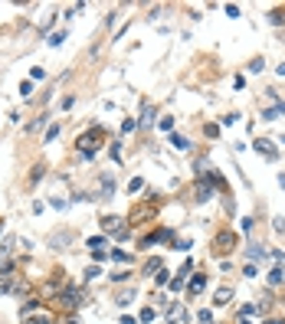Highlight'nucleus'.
I'll list each match as a JSON object with an SVG mask.
<instances>
[{"instance_id":"33","label":"nucleus","mask_w":285,"mask_h":324,"mask_svg":"<svg viewBox=\"0 0 285 324\" xmlns=\"http://www.w3.org/2000/svg\"><path fill=\"white\" fill-rule=\"evenodd\" d=\"M171 285V292H180V288H184V278H174V282H167Z\"/></svg>"},{"instance_id":"13","label":"nucleus","mask_w":285,"mask_h":324,"mask_svg":"<svg viewBox=\"0 0 285 324\" xmlns=\"http://www.w3.org/2000/svg\"><path fill=\"white\" fill-rule=\"evenodd\" d=\"M63 40H66V33H63V30H56V33H49V46H63Z\"/></svg>"},{"instance_id":"21","label":"nucleus","mask_w":285,"mask_h":324,"mask_svg":"<svg viewBox=\"0 0 285 324\" xmlns=\"http://www.w3.org/2000/svg\"><path fill=\"white\" fill-rule=\"evenodd\" d=\"M269 20H272V23H285V10H282V7H279V10H272Z\"/></svg>"},{"instance_id":"6","label":"nucleus","mask_w":285,"mask_h":324,"mask_svg":"<svg viewBox=\"0 0 285 324\" xmlns=\"http://www.w3.org/2000/svg\"><path fill=\"white\" fill-rule=\"evenodd\" d=\"M213 246H217V256H226L233 246H236V236L233 232H220L217 239H213Z\"/></svg>"},{"instance_id":"22","label":"nucleus","mask_w":285,"mask_h":324,"mask_svg":"<svg viewBox=\"0 0 285 324\" xmlns=\"http://www.w3.org/2000/svg\"><path fill=\"white\" fill-rule=\"evenodd\" d=\"M262 69H266V59H253L249 62V72H262Z\"/></svg>"},{"instance_id":"25","label":"nucleus","mask_w":285,"mask_h":324,"mask_svg":"<svg viewBox=\"0 0 285 324\" xmlns=\"http://www.w3.org/2000/svg\"><path fill=\"white\" fill-rule=\"evenodd\" d=\"M151 122H154V108L144 105V118H141V124H151Z\"/></svg>"},{"instance_id":"26","label":"nucleus","mask_w":285,"mask_h":324,"mask_svg":"<svg viewBox=\"0 0 285 324\" xmlns=\"http://www.w3.org/2000/svg\"><path fill=\"white\" fill-rule=\"evenodd\" d=\"M59 135V124H49V128H46V141H49V144H53V138Z\"/></svg>"},{"instance_id":"1","label":"nucleus","mask_w":285,"mask_h":324,"mask_svg":"<svg viewBox=\"0 0 285 324\" xmlns=\"http://www.w3.org/2000/svg\"><path fill=\"white\" fill-rule=\"evenodd\" d=\"M102 141H105V131H102V128L95 124V128H89V131H85V135H79V141H76V144H79L82 157L89 161V157H92V154H95V148H98Z\"/></svg>"},{"instance_id":"28","label":"nucleus","mask_w":285,"mask_h":324,"mask_svg":"<svg viewBox=\"0 0 285 324\" xmlns=\"http://www.w3.org/2000/svg\"><path fill=\"white\" fill-rule=\"evenodd\" d=\"M154 282H158V285H167L171 278H167V272H164V269H158V275H154Z\"/></svg>"},{"instance_id":"36","label":"nucleus","mask_w":285,"mask_h":324,"mask_svg":"<svg viewBox=\"0 0 285 324\" xmlns=\"http://www.w3.org/2000/svg\"><path fill=\"white\" fill-rule=\"evenodd\" d=\"M262 324H282V321H262Z\"/></svg>"},{"instance_id":"3","label":"nucleus","mask_w":285,"mask_h":324,"mask_svg":"<svg viewBox=\"0 0 285 324\" xmlns=\"http://www.w3.org/2000/svg\"><path fill=\"white\" fill-rule=\"evenodd\" d=\"M102 232L115 236V239H125L128 236V219L125 216H102Z\"/></svg>"},{"instance_id":"2","label":"nucleus","mask_w":285,"mask_h":324,"mask_svg":"<svg viewBox=\"0 0 285 324\" xmlns=\"http://www.w3.org/2000/svg\"><path fill=\"white\" fill-rule=\"evenodd\" d=\"M20 314H23V324H53V314L46 308H40L36 301H27Z\"/></svg>"},{"instance_id":"31","label":"nucleus","mask_w":285,"mask_h":324,"mask_svg":"<svg viewBox=\"0 0 285 324\" xmlns=\"http://www.w3.org/2000/svg\"><path fill=\"white\" fill-rule=\"evenodd\" d=\"M135 128H138V122H135V118H128V122L122 124V131H135Z\"/></svg>"},{"instance_id":"20","label":"nucleus","mask_w":285,"mask_h":324,"mask_svg":"<svg viewBox=\"0 0 285 324\" xmlns=\"http://www.w3.org/2000/svg\"><path fill=\"white\" fill-rule=\"evenodd\" d=\"M131 298H135V288H131V292H122V295H118V305H131Z\"/></svg>"},{"instance_id":"27","label":"nucleus","mask_w":285,"mask_h":324,"mask_svg":"<svg viewBox=\"0 0 285 324\" xmlns=\"http://www.w3.org/2000/svg\"><path fill=\"white\" fill-rule=\"evenodd\" d=\"M89 246H92V249H102V246H105V236H92Z\"/></svg>"},{"instance_id":"18","label":"nucleus","mask_w":285,"mask_h":324,"mask_svg":"<svg viewBox=\"0 0 285 324\" xmlns=\"http://www.w3.org/2000/svg\"><path fill=\"white\" fill-rule=\"evenodd\" d=\"M154 318H158V311H154V308H144V311H141V321H144V324H151Z\"/></svg>"},{"instance_id":"17","label":"nucleus","mask_w":285,"mask_h":324,"mask_svg":"<svg viewBox=\"0 0 285 324\" xmlns=\"http://www.w3.org/2000/svg\"><path fill=\"white\" fill-rule=\"evenodd\" d=\"M158 269H161V259H148V265H144V272H148V275H154Z\"/></svg>"},{"instance_id":"14","label":"nucleus","mask_w":285,"mask_h":324,"mask_svg":"<svg viewBox=\"0 0 285 324\" xmlns=\"http://www.w3.org/2000/svg\"><path fill=\"white\" fill-rule=\"evenodd\" d=\"M204 275H193V278H190V292H193V295H197V292H200V288H204Z\"/></svg>"},{"instance_id":"37","label":"nucleus","mask_w":285,"mask_h":324,"mask_svg":"<svg viewBox=\"0 0 285 324\" xmlns=\"http://www.w3.org/2000/svg\"><path fill=\"white\" fill-rule=\"evenodd\" d=\"M0 230H3V219H0Z\"/></svg>"},{"instance_id":"8","label":"nucleus","mask_w":285,"mask_h":324,"mask_svg":"<svg viewBox=\"0 0 285 324\" xmlns=\"http://www.w3.org/2000/svg\"><path fill=\"white\" fill-rule=\"evenodd\" d=\"M253 148L262 154V157H269V161H275V148H272V141H266V138H259V141H253Z\"/></svg>"},{"instance_id":"35","label":"nucleus","mask_w":285,"mask_h":324,"mask_svg":"<svg viewBox=\"0 0 285 324\" xmlns=\"http://www.w3.org/2000/svg\"><path fill=\"white\" fill-rule=\"evenodd\" d=\"M63 324H79V321H76V318H66V321H63Z\"/></svg>"},{"instance_id":"34","label":"nucleus","mask_w":285,"mask_h":324,"mask_svg":"<svg viewBox=\"0 0 285 324\" xmlns=\"http://www.w3.org/2000/svg\"><path fill=\"white\" fill-rule=\"evenodd\" d=\"M275 72H279V76H285V62H282V66H279V69H275Z\"/></svg>"},{"instance_id":"30","label":"nucleus","mask_w":285,"mask_h":324,"mask_svg":"<svg viewBox=\"0 0 285 324\" xmlns=\"http://www.w3.org/2000/svg\"><path fill=\"white\" fill-rule=\"evenodd\" d=\"M164 128V131H171V128H174V118H161V122H158Z\"/></svg>"},{"instance_id":"11","label":"nucleus","mask_w":285,"mask_h":324,"mask_svg":"<svg viewBox=\"0 0 285 324\" xmlns=\"http://www.w3.org/2000/svg\"><path fill=\"white\" fill-rule=\"evenodd\" d=\"M279 115H285V102H282V105H272V108H266V111H262V118H266V122H275Z\"/></svg>"},{"instance_id":"7","label":"nucleus","mask_w":285,"mask_h":324,"mask_svg":"<svg viewBox=\"0 0 285 324\" xmlns=\"http://www.w3.org/2000/svg\"><path fill=\"white\" fill-rule=\"evenodd\" d=\"M154 216V203H144V206H138V210H131V216H128V223L135 226L138 219H151Z\"/></svg>"},{"instance_id":"24","label":"nucleus","mask_w":285,"mask_h":324,"mask_svg":"<svg viewBox=\"0 0 285 324\" xmlns=\"http://www.w3.org/2000/svg\"><path fill=\"white\" fill-rule=\"evenodd\" d=\"M111 259H115V262H128V259H131V256H128L125 249H115V252H111Z\"/></svg>"},{"instance_id":"32","label":"nucleus","mask_w":285,"mask_h":324,"mask_svg":"<svg viewBox=\"0 0 285 324\" xmlns=\"http://www.w3.org/2000/svg\"><path fill=\"white\" fill-rule=\"evenodd\" d=\"M141 187H144V180H141V177H135V180L128 184V190H141Z\"/></svg>"},{"instance_id":"10","label":"nucleus","mask_w":285,"mask_h":324,"mask_svg":"<svg viewBox=\"0 0 285 324\" xmlns=\"http://www.w3.org/2000/svg\"><path fill=\"white\" fill-rule=\"evenodd\" d=\"M233 301V288H226V285H223V288H217V292H213V305H220V308H223V305H230Z\"/></svg>"},{"instance_id":"12","label":"nucleus","mask_w":285,"mask_h":324,"mask_svg":"<svg viewBox=\"0 0 285 324\" xmlns=\"http://www.w3.org/2000/svg\"><path fill=\"white\" fill-rule=\"evenodd\" d=\"M171 144H174L177 151H190V141L184 135H171Z\"/></svg>"},{"instance_id":"4","label":"nucleus","mask_w":285,"mask_h":324,"mask_svg":"<svg viewBox=\"0 0 285 324\" xmlns=\"http://www.w3.org/2000/svg\"><path fill=\"white\" fill-rule=\"evenodd\" d=\"M56 301H63V308L66 311H76V308L85 305V292H82V288H63Z\"/></svg>"},{"instance_id":"9","label":"nucleus","mask_w":285,"mask_h":324,"mask_svg":"<svg viewBox=\"0 0 285 324\" xmlns=\"http://www.w3.org/2000/svg\"><path fill=\"white\" fill-rule=\"evenodd\" d=\"M210 197H213V187L206 184V177H200V180H197V200H200V203H206Z\"/></svg>"},{"instance_id":"16","label":"nucleus","mask_w":285,"mask_h":324,"mask_svg":"<svg viewBox=\"0 0 285 324\" xmlns=\"http://www.w3.org/2000/svg\"><path fill=\"white\" fill-rule=\"evenodd\" d=\"M20 95H23V98H30V95H33V82H30V79L20 82Z\"/></svg>"},{"instance_id":"23","label":"nucleus","mask_w":285,"mask_h":324,"mask_svg":"<svg viewBox=\"0 0 285 324\" xmlns=\"http://www.w3.org/2000/svg\"><path fill=\"white\" fill-rule=\"evenodd\" d=\"M197 321H200V324H213V314H210V311H200V314H197Z\"/></svg>"},{"instance_id":"15","label":"nucleus","mask_w":285,"mask_h":324,"mask_svg":"<svg viewBox=\"0 0 285 324\" xmlns=\"http://www.w3.org/2000/svg\"><path fill=\"white\" fill-rule=\"evenodd\" d=\"M246 256H249L253 262H256V259H262V256H266V249H262V246H249V252H246Z\"/></svg>"},{"instance_id":"19","label":"nucleus","mask_w":285,"mask_h":324,"mask_svg":"<svg viewBox=\"0 0 285 324\" xmlns=\"http://www.w3.org/2000/svg\"><path fill=\"white\" fill-rule=\"evenodd\" d=\"M282 282V269H279V265H275V269L269 272V285H279Z\"/></svg>"},{"instance_id":"5","label":"nucleus","mask_w":285,"mask_h":324,"mask_svg":"<svg viewBox=\"0 0 285 324\" xmlns=\"http://www.w3.org/2000/svg\"><path fill=\"white\" fill-rule=\"evenodd\" d=\"M164 321H167V324H187V321H190L187 305H180V301H171V305L164 308Z\"/></svg>"},{"instance_id":"29","label":"nucleus","mask_w":285,"mask_h":324,"mask_svg":"<svg viewBox=\"0 0 285 324\" xmlns=\"http://www.w3.org/2000/svg\"><path fill=\"white\" fill-rule=\"evenodd\" d=\"M243 275H246V278H256V265L249 262V265H246V269H243Z\"/></svg>"}]
</instances>
